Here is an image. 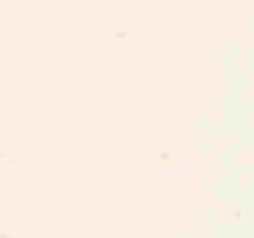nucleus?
Returning a JSON list of instances; mask_svg holds the SVG:
<instances>
[]
</instances>
